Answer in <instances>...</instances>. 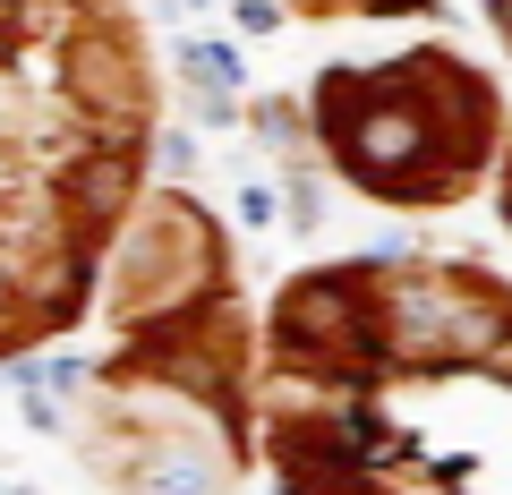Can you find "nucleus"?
Segmentation results:
<instances>
[{"mask_svg": "<svg viewBox=\"0 0 512 495\" xmlns=\"http://www.w3.org/2000/svg\"><path fill=\"white\" fill-rule=\"evenodd\" d=\"M325 154L376 205H453L478 188L504 129L495 86L461 52H410L393 69H325L308 94Z\"/></svg>", "mask_w": 512, "mask_h": 495, "instance_id": "obj_2", "label": "nucleus"}, {"mask_svg": "<svg viewBox=\"0 0 512 495\" xmlns=\"http://www.w3.org/2000/svg\"><path fill=\"white\" fill-rule=\"evenodd\" d=\"M495 26H504V43H512V0H495Z\"/></svg>", "mask_w": 512, "mask_h": 495, "instance_id": "obj_4", "label": "nucleus"}, {"mask_svg": "<svg viewBox=\"0 0 512 495\" xmlns=\"http://www.w3.org/2000/svg\"><path fill=\"white\" fill-rule=\"evenodd\" d=\"M154 137L120 0H0V359L86 316Z\"/></svg>", "mask_w": 512, "mask_h": 495, "instance_id": "obj_1", "label": "nucleus"}, {"mask_svg": "<svg viewBox=\"0 0 512 495\" xmlns=\"http://www.w3.org/2000/svg\"><path fill=\"white\" fill-rule=\"evenodd\" d=\"M504 222H512V180H504Z\"/></svg>", "mask_w": 512, "mask_h": 495, "instance_id": "obj_5", "label": "nucleus"}, {"mask_svg": "<svg viewBox=\"0 0 512 495\" xmlns=\"http://www.w3.org/2000/svg\"><path fill=\"white\" fill-rule=\"evenodd\" d=\"M239 222H248V231L274 222V188H265V180H239Z\"/></svg>", "mask_w": 512, "mask_h": 495, "instance_id": "obj_3", "label": "nucleus"}]
</instances>
